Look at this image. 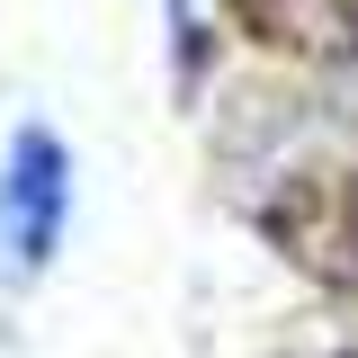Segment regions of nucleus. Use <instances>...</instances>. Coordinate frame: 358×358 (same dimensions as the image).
Masks as SVG:
<instances>
[{"instance_id": "f257e3e1", "label": "nucleus", "mask_w": 358, "mask_h": 358, "mask_svg": "<svg viewBox=\"0 0 358 358\" xmlns=\"http://www.w3.org/2000/svg\"><path fill=\"white\" fill-rule=\"evenodd\" d=\"M72 224V152L54 126H18L0 162V278H36Z\"/></svg>"}]
</instances>
